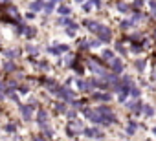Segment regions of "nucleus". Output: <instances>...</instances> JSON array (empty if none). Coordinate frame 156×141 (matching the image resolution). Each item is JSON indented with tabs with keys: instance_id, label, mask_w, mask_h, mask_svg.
<instances>
[{
	"instance_id": "18",
	"label": "nucleus",
	"mask_w": 156,
	"mask_h": 141,
	"mask_svg": "<svg viewBox=\"0 0 156 141\" xmlns=\"http://www.w3.org/2000/svg\"><path fill=\"white\" fill-rule=\"evenodd\" d=\"M9 13H11L15 18H18V13H17V9H15V7H9Z\"/></svg>"
},
{
	"instance_id": "13",
	"label": "nucleus",
	"mask_w": 156,
	"mask_h": 141,
	"mask_svg": "<svg viewBox=\"0 0 156 141\" xmlns=\"http://www.w3.org/2000/svg\"><path fill=\"white\" fill-rule=\"evenodd\" d=\"M117 9L123 11V13H127V11H129V6H125V4H117Z\"/></svg>"
},
{
	"instance_id": "11",
	"label": "nucleus",
	"mask_w": 156,
	"mask_h": 141,
	"mask_svg": "<svg viewBox=\"0 0 156 141\" xmlns=\"http://www.w3.org/2000/svg\"><path fill=\"white\" fill-rule=\"evenodd\" d=\"M143 112H145V115H153V114H154V110H153V108H151L149 105L143 108Z\"/></svg>"
},
{
	"instance_id": "9",
	"label": "nucleus",
	"mask_w": 156,
	"mask_h": 141,
	"mask_svg": "<svg viewBox=\"0 0 156 141\" xmlns=\"http://www.w3.org/2000/svg\"><path fill=\"white\" fill-rule=\"evenodd\" d=\"M112 68H114V71H121V70H123V64H121V61L114 59V61H112Z\"/></svg>"
},
{
	"instance_id": "17",
	"label": "nucleus",
	"mask_w": 156,
	"mask_h": 141,
	"mask_svg": "<svg viewBox=\"0 0 156 141\" xmlns=\"http://www.w3.org/2000/svg\"><path fill=\"white\" fill-rule=\"evenodd\" d=\"M59 11H61L63 15H66V13H70V9H68L66 6H61V7H59Z\"/></svg>"
},
{
	"instance_id": "10",
	"label": "nucleus",
	"mask_w": 156,
	"mask_h": 141,
	"mask_svg": "<svg viewBox=\"0 0 156 141\" xmlns=\"http://www.w3.org/2000/svg\"><path fill=\"white\" fill-rule=\"evenodd\" d=\"M42 7H44L42 2H33V4H31V11H40Z\"/></svg>"
},
{
	"instance_id": "24",
	"label": "nucleus",
	"mask_w": 156,
	"mask_h": 141,
	"mask_svg": "<svg viewBox=\"0 0 156 141\" xmlns=\"http://www.w3.org/2000/svg\"><path fill=\"white\" fill-rule=\"evenodd\" d=\"M6 2H7V0H0V6H4V4H6Z\"/></svg>"
},
{
	"instance_id": "8",
	"label": "nucleus",
	"mask_w": 156,
	"mask_h": 141,
	"mask_svg": "<svg viewBox=\"0 0 156 141\" xmlns=\"http://www.w3.org/2000/svg\"><path fill=\"white\" fill-rule=\"evenodd\" d=\"M129 108H130V110H134V112H140V106H141V103H140V101H132V103H129Z\"/></svg>"
},
{
	"instance_id": "23",
	"label": "nucleus",
	"mask_w": 156,
	"mask_h": 141,
	"mask_svg": "<svg viewBox=\"0 0 156 141\" xmlns=\"http://www.w3.org/2000/svg\"><path fill=\"white\" fill-rule=\"evenodd\" d=\"M94 4H96V6L99 7V6H101V0H94Z\"/></svg>"
},
{
	"instance_id": "22",
	"label": "nucleus",
	"mask_w": 156,
	"mask_h": 141,
	"mask_svg": "<svg viewBox=\"0 0 156 141\" xmlns=\"http://www.w3.org/2000/svg\"><path fill=\"white\" fill-rule=\"evenodd\" d=\"M6 55H7V57H15L17 53H15V51H6Z\"/></svg>"
},
{
	"instance_id": "27",
	"label": "nucleus",
	"mask_w": 156,
	"mask_h": 141,
	"mask_svg": "<svg viewBox=\"0 0 156 141\" xmlns=\"http://www.w3.org/2000/svg\"><path fill=\"white\" fill-rule=\"evenodd\" d=\"M154 17H156V7H154Z\"/></svg>"
},
{
	"instance_id": "1",
	"label": "nucleus",
	"mask_w": 156,
	"mask_h": 141,
	"mask_svg": "<svg viewBox=\"0 0 156 141\" xmlns=\"http://www.w3.org/2000/svg\"><path fill=\"white\" fill-rule=\"evenodd\" d=\"M59 97H63L64 101H72L74 99V94H72V90L70 88H57V92H55Z\"/></svg>"
},
{
	"instance_id": "2",
	"label": "nucleus",
	"mask_w": 156,
	"mask_h": 141,
	"mask_svg": "<svg viewBox=\"0 0 156 141\" xmlns=\"http://www.w3.org/2000/svg\"><path fill=\"white\" fill-rule=\"evenodd\" d=\"M96 33L99 35L101 40H105V42H108V40H110V30H108V28H105V26H99Z\"/></svg>"
},
{
	"instance_id": "12",
	"label": "nucleus",
	"mask_w": 156,
	"mask_h": 141,
	"mask_svg": "<svg viewBox=\"0 0 156 141\" xmlns=\"http://www.w3.org/2000/svg\"><path fill=\"white\" fill-rule=\"evenodd\" d=\"M4 70H6V71H11V70H15V64H13V62H6Z\"/></svg>"
},
{
	"instance_id": "25",
	"label": "nucleus",
	"mask_w": 156,
	"mask_h": 141,
	"mask_svg": "<svg viewBox=\"0 0 156 141\" xmlns=\"http://www.w3.org/2000/svg\"><path fill=\"white\" fill-rule=\"evenodd\" d=\"M35 141H44V139H42V138L39 136V138H35Z\"/></svg>"
},
{
	"instance_id": "21",
	"label": "nucleus",
	"mask_w": 156,
	"mask_h": 141,
	"mask_svg": "<svg viewBox=\"0 0 156 141\" xmlns=\"http://www.w3.org/2000/svg\"><path fill=\"white\" fill-rule=\"evenodd\" d=\"M51 9H53V4H48V6H46V11H48V13H50V11H51Z\"/></svg>"
},
{
	"instance_id": "4",
	"label": "nucleus",
	"mask_w": 156,
	"mask_h": 141,
	"mask_svg": "<svg viewBox=\"0 0 156 141\" xmlns=\"http://www.w3.org/2000/svg\"><path fill=\"white\" fill-rule=\"evenodd\" d=\"M81 128H83V127H81V123H79V121H72V123L68 125V134H70V136H74V134L79 132Z\"/></svg>"
},
{
	"instance_id": "7",
	"label": "nucleus",
	"mask_w": 156,
	"mask_h": 141,
	"mask_svg": "<svg viewBox=\"0 0 156 141\" xmlns=\"http://www.w3.org/2000/svg\"><path fill=\"white\" fill-rule=\"evenodd\" d=\"M99 26H101V24H97V22H94V20H88V22H86V28H88V30H92L94 33L97 31V28H99Z\"/></svg>"
},
{
	"instance_id": "20",
	"label": "nucleus",
	"mask_w": 156,
	"mask_h": 141,
	"mask_svg": "<svg viewBox=\"0 0 156 141\" xmlns=\"http://www.w3.org/2000/svg\"><path fill=\"white\" fill-rule=\"evenodd\" d=\"M57 110H59V112H64V105H63V103H61V105H57Z\"/></svg>"
},
{
	"instance_id": "15",
	"label": "nucleus",
	"mask_w": 156,
	"mask_h": 141,
	"mask_svg": "<svg viewBox=\"0 0 156 141\" xmlns=\"http://www.w3.org/2000/svg\"><path fill=\"white\" fill-rule=\"evenodd\" d=\"M103 57H105L107 61H110V59H112V51H108V50H107V51H103Z\"/></svg>"
},
{
	"instance_id": "26",
	"label": "nucleus",
	"mask_w": 156,
	"mask_h": 141,
	"mask_svg": "<svg viewBox=\"0 0 156 141\" xmlns=\"http://www.w3.org/2000/svg\"><path fill=\"white\" fill-rule=\"evenodd\" d=\"M0 92H4V86H2V82H0Z\"/></svg>"
},
{
	"instance_id": "14",
	"label": "nucleus",
	"mask_w": 156,
	"mask_h": 141,
	"mask_svg": "<svg viewBox=\"0 0 156 141\" xmlns=\"http://www.w3.org/2000/svg\"><path fill=\"white\" fill-rule=\"evenodd\" d=\"M130 94H132V97H138V95H140V90L134 88V86H130Z\"/></svg>"
},
{
	"instance_id": "28",
	"label": "nucleus",
	"mask_w": 156,
	"mask_h": 141,
	"mask_svg": "<svg viewBox=\"0 0 156 141\" xmlns=\"http://www.w3.org/2000/svg\"><path fill=\"white\" fill-rule=\"evenodd\" d=\"M75 2H83V0H75Z\"/></svg>"
},
{
	"instance_id": "5",
	"label": "nucleus",
	"mask_w": 156,
	"mask_h": 141,
	"mask_svg": "<svg viewBox=\"0 0 156 141\" xmlns=\"http://www.w3.org/2000/svg\"><path fill=\"white\" fill-rule=\"evenodd\" d=\"M39 125H40V128L48 127V114L44 110H39Z\"/></svg>"
},
{
	"instance_id": "6",
	"label": "nucleus",
	"mask_w": 156,
	"mask_h": 141,
	"mask_svg": "<svg viewBox=\"0 0 156 141\" xmlns=\"http://www.w3.org/2000/svg\"><path fill=\"white\" fill-rule=\"evenodd\" d=\"M84 134H86L88 138H101V136H103L97 128H86V130H84Z\"/></svg>"
},
{
	"instance_id": "16",
	"label": "nucleus",
	"mask_w": 156,
	"mask_h": 141,
	"mask_svg": "<svg viewBox=\"0 0 156 141\" xmlns=\"http://www.w3.org/2000/svg\"><path fill=\"white\" fill-rule=\"evenodd\" d=\"M134 130H136V125L132 123V125H129V128H127V134H134Z\"/></svg>"
},
{
	"instance_id": "19",
	"label": "nucleus",
	"mask_w": 156,
	"mask_h": 141,
	"mask_svg": "<svg viewBox=\"0 0 156 141\" xmlns=\"http://www.w3.org/2000/svg\"><path fill=\"white\" fill-rule=\"evenodd\" d=\"M136 66H138V70H143V61H138Z\"/></svg>"
},
{
	"instance_id": "3",
	"label": "nucleus",
	"mask_w": 156,
	"mask_h": 141,
	"mask_svg": "<svg viewBox=\"0 0 156 141\" xmlns=\"http://www.w3.org/2000/svg\"><path fill=\"white\" fill-rule=\"evenodd\" d=\"M31 112H33V106H31V105L20 106V114H22L24 121H30V119H31Z\"/></svg>"
}]
</instances>
